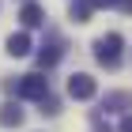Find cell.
<instances>
[{"mask_svg":"<svg viewBox=\"0 0 132 132\" xmlns=\"http://www.w3.org/2000/svg\"><path fill=\"white\" fill-rule=\"evenodd\" d=\"M4 91H11V94H19V98H30V102H38V98H45L49 94V79L45 76H23V79H15V83H4Z\"/></svg>","mask_w":132,"mask_h":132,"instance_id":"cell-1","label":"cell"},{"mask_svg":"<svg viewBox=\"0 0 132 132\" xmlns=\"http://www.w3.org/2000/svg\"><path fill=\"white\" fill-rule=\"evenodd\" d=\"M121 49H125V38H121V34H102V38L94 42V61L106 64V68H117Z\"/></svg>","mask_w":132,"mask_h":132,"instance_id":"cell-2","label":"cell"},{"mask_svg":"<svg viewBox=\"0 0 132 132\" xmlns=\"http://www.w3.org/2000/svg\"><path fill=\"white\" fill-rule=\"evenodd\" d=\"M68 94H72L76 102H87V98H94V94H98V83H94L87 72H76V76L68 79Z\"/></svg>","mask_w":132,"mask_h":132,"instance_id":"cell-3","label":"cell"},{"mask_svg":"<svg viewBox=\"0 0 132 132\" xmlns=\"http://www.w3.org/2000/svg\"><path fill=\"white\" fill-rule=\"evenodd\" d=\"M19 125H23L19 102H4V106H0V128H19Z\"/></svg>","mask_w":132,"mask_h":132,"instance_id":"cell-4","label":"cell"},{"mask_svg":"<svg viewBox=\"0 0 132 132\" xmlns=\"http://www.w3.org/2000/svg\"><path fill=\"white\" fill-rule=\"evenodd\" d=\"M61 57H64V45H61V42H49V45L38 49V64H42V68H53Z\"/></svg>","mask_w":132,"mask_h":132,"instance_id":"cell-5","label":"cell"},{"mask_svg":"<svg viewBox=\"0 0 132 132\" xmlns=\"http://www.w3.org/2000/svg\"><path fill=\"white\" fill-rule=\"evenodd\" d=\"M128 106H132L128 91H113V94H106V102H102V110H110V113H125Z\"/></svg>","mask_w":132,"mask_h":132,"instance_id":"cell-6","label":"cell"},{"mask_svg":"<svg viewBox=\"0 0 132 132\" xmlns=\"http://www.w3.org/2000/svg\"><path fill=\"white\" fill-rule=\"evenodd\" d=\"M8 53H11V57H27V53H30V34H11V38H8Z\"/></svg>","mask_w":132,"mask_h":132,"instance_id":"cell-7","label":"cell"},{"mask_svg":"<svg viewBox=\"0 0 132 132\" xmlns=\"http://www.w3.org/2000/svg\"><path fill=\"white\" fill-rule=\"evenodd\" d=\"M19 19H23V27H42V23H45V11H42L38 4H23Z\"/></svg>","mask_w":132,"mask_h":132,"instance_id":"cell-8","label":"cell"},{"mask_svg":"<svg viewBox=\"0 0 132 132\" xmlns=\"http://www.w3.org/2000/svg\"><path fill=\"white\" fill-rule=\"evenodd\" d=\"M91 0H76V4H72V19H76V23H87V19H91Z\"/></svg>","mask_w":132,"mask_h":132,"instance_id":"cell-9","label":"cell"},{"mask_svg":"<svg viewBox=\"0 0 132 132\" xmlns=\"http://www.w3.org/2000/svg\"><path fill=\"white\" fill-rule=\"evenodd\" d=\"M117 0H91V8H113Z\"/></svg>","mask_w":132,"mask_h":132,"instance_id":"cell-10","label":"cell"},{"mask_svg":"<svg viewBox=\"0 0 132 132\" xmlns=\"http://www.w3.org/2000/svg\"><path fill=\"white\" fill-rule=\"evenodd\" d=\"M113 8H121V11H128V15H132V0H117Z\"/></svg>","mask_w":132,"mask_h":132,"instance_id":"cell-11","label":"cell"},{"mask_svg":"<svg viewBox=\"0 0 132 132\" xmlns=\"http://www.w3.org/2000/svg\"><path fill=\"white\" fill-rule=\"evenodd\" d=\"M121 132H132V113H128V117L121 121Z\"/></svg>","mask_w":132,"mask_h":132,"instance_id":"cell-12","label":"cell"},{"mask_svg":"<svg viewBox=\"0 0 132 132\" xmlns=\"http://www.w3.org/2000/svg\"><path fill=\"white\" fill-rule=\"evenodd\" d=\"M94 132H110V125H106V128H102V121H94Z\"/></svg>","mask_w":132,"mask_h":132,"instance_id":"cell-13","label":"cell"}]
</instances>
